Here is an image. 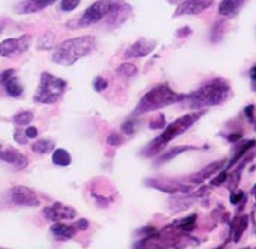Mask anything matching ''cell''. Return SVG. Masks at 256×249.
Segmentation results:
<instances>
[{"label": "cell", "mask_w": 256, "mask_h": 249, "mask_svg": "<svg viewBox=\"0 0 256 249\" xmlns=\"http://www.w3.org/2000/svg\"><path fill=\"white\" fill-rule=\"evenodd\" d=\"M95 44H97V40L92 36H82V37L66 40L55 49V53L52 55V60L56 65H62V66L75 65L78 60L88 56L95 49Z\"/></svg>", "instance_id": "cell-1"}, {"label": "cell", "mask_w": 256, "mask_h": 249, "mask_svg": "<svg viewBox=\"0 0 256 249\" xmlns=\"http://www.w3.org/2000/svg\"><path fill=\"white\" fill-rule=\"evenodd\" d=\"M184 98H186L184 94H177L176 91H173L165 84L164 85H157L152 90H149L141 98V101L135 107V115H142V113L160 110V109L167 107L170 104L179 103V101H182Z\"/></svg>", "instance_id": "cell-2"}, {"label": "cell", "mask_w": 256, "mask_h": 249, "mask_svg": "<svg viewBox=\"0 0 256 249\" xmlns=\"http://www.w3.org/2000/svg\"><path fill=\"white\" fill-rule=\"evenodd\" d=\"M202 115H203L202 112H201V113H199V112H193V113L184 115L183 117H179L176 122H173L171 125H168V126L163 131V134H161L158 138H155V139L142 151V154L146 155V157L155 155V154L160 153L171 139H174V138H177L179 135H182L183 132H186Z\"/></svg>", "instance_id": "cell-3"}, {"label": "cell", "mask_w": 256, "mask_h": 249, "mask_svg": "<svg viewBox=\"0 0 256 249\" xmlns=\"http://www.w3.org/2000/svg\"><path fill=\"white\" fill-rule=\"evenodd\" d=\"M230 94V85L224 79H214L208 82L206 85L201 87L198 91L186 96V98L190 101L192 109L203 107V106H217Z\"/></svg>", "instance_id": "cell-4"}, {"label": "cell", "mask_w": 256, "mask_h": 249, "mask_svg": "<svg viewBox=\"0 0 256 249\" xmlns=\"http://www.w3.org/2000/svg\"><path fill=\"white\" fill-rule=\"evenodd\" d=\"M66 87L68 84L62 78H57L49 72H43L40 87L34 96V101L43 104H53L57 100H60V97L66 91Z\"/></svg>", "instance_id": "cell-5"}, {"label": "cell", "mask_w": 256, "mask_h": 249, "mask_svg": "<svg viewBox=\"0 0 256 249\" xmlns=\"http://www.w3.org/2000/svg\"><path fill=\"white\" fill-rule=\"evenodd\" d=\"M116 9V2L113 0H98L94 5H91L82 15V18L78 22V27H88L92 24H97L104 17L111 14Z\"/></svg>", "instance_id": "cell-6"}, {"label": "cell", "mask_w": 256, "mask_h": 249, "mask_svg": "<svg viewBox=\"0 0 256 249\" xmlns=\"http://www.w3.org/2000/svg\"><path fill=\"white\" fill-rule=\"evenodd\" d=\"M9 201L15 205H22V207L40 205V199L36 195V192L27 186H14L9 191Z\"/></svg>", "instance_id": "cell-7"}, {"label": "cell", "mask_w": 256, "mask_h": 249, "mask_svg": "<svg viewBox=\"0 0 256 249\" xmlns=\"http://www.w3.org/2000/svg\"><path fill=\"white\" fill-rule=\"evenodd\" d=\"M44 215L50 221H62V220H72L78 215L76 210L71 205H65L60 202H55L50 207H46L43 210Z\"/></svg>", "instance_id": "cell-8"}, {"label": "cell", "mask_w": 256, "mask_h": 249, "mask_svg": "<svg viewBox=\"0 0 256 249\" xmlns=\"http://www.w3.org/2000/svg\"><path fill=\"white\" fill-rule=\"evenodd\" d=\"M214 0H184L177 6V11L174 12V17L180 15H199L203 11H206Z\"/></svg>", "instance_id": "cell-9"}, {"label": "cell", "mask_w": 256, "mask_h": 249, "mask_svg": "<svg viewBox=\"0 0 256 249\" xmlns=\"http://www.w3.org/2000/svg\"><path fill=\"white\" fill-rule=\"evenodd\" d=\"M0 84L5 85L6 93H8L11 97H14V98L21 97L22 93H24V88H22V85L19 84L18 78L15 77V71H14V69H8V71H5V72L0 74Z\"/></svg>", "instance_id": "cell-10"}, {"label": "cell", "mask_w": 256, "mask_h": 249, "mask_svg": "<svg viewBox=\"0 0 256 249\" xmlns=\"http://www.w3.org/2000/svg\"><path fill=\"white\" fill-rule=\"evenodd\" d=\"M157 47L155 41H148V40H139L136 43H133L126 52H125V57L128 59H135V57H144L148 56L154 52V49Z\"/></svg>", "instance_id": "cell-11"}, {"label": "cell", "mask_w": 256, "mask_h": 249, "mask_svg": "<svg viewBox=\"0 0 256 249\" xmlns=\"http://www.w3.org/2000/svg\"><path fill=\"white\" fill-rule=\"evenodd\" d=\"M0 160L12 164L15 169L22 170L28 166V158L18 150L14 148H6V150H0Z\"/></svg>", "instance_id": "cell-12"}, {"label": "cell", "mask_w": 256, "mask_h": 249, "mask_svg": "<svg viewBox=\"0 0 256 249\" xmlns=\"http://www.w3.org/2000/svg\"><path fill=\"white\" fill-rule=\"evenodd\" d=\"M56 2L57 0H25V2L18 5L17 12L18 14H34V12L46 9L47 6H50Z\"/></svg>", "instance_id": "cell-13"}, {"label": "cell", "mask_w": 256, "mask_h": 249, "mask_svg": "<svg viewBox=\"0 0 256 249\" xmlns=\"http://www.w3.org/2000/svg\"><path fill=\"white\" fill-rule=\"evenodd\" d=\"M50 230L57 239H72L76 234V231H78L76 226L65 224V223H60V221H56L50 227Z\"/></svg>", "instance_id": "cell-14"}, {"label": "cell", "mask_w": 256, "mask_h": 249, "mask_svg": "<svg viewBox=\"0 0 256 249\" xmlns=\"http://www.w3.org/2000/svg\"><path fill=\"white\" fill-rule=\"evenodd\" d=\"M243 0H221L218 6V12L222 17H233L238 12Z\"/></svg>", "instance_id": "cell-15"}, {"label": "cell", "mask_w": 256, "mask_h": 249, "mask_svg": "<svg viewBox=\"0 0 256 249\" xmlns=\"http://www.w3.org/2000/svg\"><path fill=\"white\" fill-rule=\"evenodd\" d=\"M14 55H21L18 38H8V40L0 43V56L9 57V56H14Z\"/></svg>", "instance_id": "cell-16"}, {"label": "cell", "mask_w": 256, "mask_h": 249, "mask_svg": "<svg viewBox=\"0 0 256 249\" xmlns=\"http://www.w3.org/2000/svg\"><path fill=\"white\" fill-rule=\"evenodd\" d=\"M222 161H215V163H211L209 166H206L203 170H201L198 174H195L193 177H192V180L195 182V183H201L202 180H205V179H208L211 174H214L217 170H219L221 167H222Z\"/></svg>", "instance_id": "cell-17"}, {"label": "cell", "mask_w": 256, "mask_h": 249, "mask_svg": "<svg viewBox=\"0 0 256 249\" xmlns=\"http://www.w3.org/2000/svg\"><path fill=\"white\" fill-rule=\"evenodd\" d=\"M149 186L155 188V189H160L165 193H176L179 191H189V188H184V186H180V185H174V183H158L157 180H146Z\"/></svg>", "instance_id": "cell-18"}, {"label": "cell", "mask_w": 256, "mask_h": 249, "mask_svg": "<svg viewBox=\"0 0 256 249\" xmlns=\"http://www.w3.org/2000/svg\"><path fill=\"white\" fill-rule=\"evenodd\" d=\"M52 161H53L56 166L65 167V166H69V164H71L72 157H71V154H69L66 150L57 148V150H55V153H53V155H52Z\"/></svg>", "instance_id": "cell-19"}, {"label": "cell", "mask_w": 256, "mask_h": 249, "mask_svg": "<svg viewBox=\"0 0 256 249\" xmlns=\"http://www.w3.org/2000/svg\"><path fill=\"white\" fill-rule=\"evenodd\" d=\"M55 148V142L50 139H38L31 145V150L37 154H47Z\"/></svg>", "instance_id": "cell-20"}, {"label": "cell", "mask_w": 256, "mask_h": 249, "mask_svg": "<svg viewBox=\"0 0 256 249\" xmlns=\"http://www.w3.org/2000/svg\"><path fill=\"white\" fill-rule=\"evenodd\" d=\"M193 148H195V147H173L171 150H168L167 153H164V154L160 157L158 163L161 164V163L170 161L171 158H174V157L179 155L180 153H184V151H189V150H193Z\"/></svg>", "instance_id": "cell-21"}, {"label": "cell", "mask_w": 256, "mask_h": 249, "mask_svg": "<svg viewBox=\"0 0 256 249\" xmlns=\"http://www.w3.org/2000/svg\"><path fill=\"white\" fill-rule=\"evenodd\" d=\"M53 46H55V34L50 31L44 33L37 43V49H40V50H50Z\"/></svg>", "instance_id": "cell-22"}, {"label": "cell", "mask_w": 256, "mask_h": 249, "mask_svg": "<svg viewBox=\"0 0 256 249\" xmlns=\"http://www.w3.org/2000/svg\"><path fill=\"white\" fill-rule=\"evenodd\" d=\"M33 119H34V115L31 112L25 110V112H19L14 116V123L18 126H25L28 123H31Z\"/></svg>", "instance_id": "cell-23"}, {"label": "cell", "mask_w": 256, "mask_h": 249, "mask_svg": "<svg viewBox=\"0 0 256 249\" xmlns=\"http://www.w3.org/2000/svg\"><path fill=\"white\" fill-rule=\"evenodd\" d=\"M117 74L120 77H125V78H132L135 74H138V68L132 63H122L117 68Z\"/></svg>", "instance_id": "cell-24"}, {"label": "cell", "mask_w": 256, "mask_h": 249, "mask_svg": "<svg viewBox=\"0 0 256 249\" xmlns=\"http://www.w3.org/2000/svg\"><path fill=\"white\" fill-rule=\"evenodd\" d=\"M79 3H81V0H62L60 8L65 12H72L79 6Z\"/></svg>", "instance_id": "cell-25"}, {"label": "cell", "mask_w": 256, "mask_h": 249, "mask_svg": "<svg viewBox=\"0 0 256 249\" xmlns=\"http://www.w3.org/2000/svg\"><path fill=\"white\" fill-rule=\"evenodd\" d=\"M253 145H255V141H249L247 144H244V145H243V147H241V148H240V150L236 153V155L233 157V160L230 161V164H228V166H233V164H234L237 160H240V157H243V154H244V153H246L249 148H250V147H253Z\"/></svg>", "instance_id": "cell-26"}, {"label": "cell", "mask_w": 256, "mask_h": 249, "mask_svg": "<svg viewBox=\"0 0 256 249\" xmlns=\"http://www.w3.org/2000/svg\"><path fill=\"white\" fill-rule=\"evenodd\" d=\"M246 226H247V217H241V218H240V221H238V226H237V229H236L234 242H238V239H240V236L243 234V231H244Z\"/></svg>", "instance_id": "cell-27"}, {"label": "cell", "mask_w": 256, "mask_h": 249, "mask_svg": "<svg viewBox=\"0 0 256 249\" xmlns=\"http://www.w3.org/2000/svg\"><path fill=\"white\" fill-rule=\"evenodd\" d=\"M18 40H19V52L25 53L28 50L30 44H31V36H22Z\"/></svg>", "instance_id": "cell-28"}, {"label": "cell", "mask_w": 256, "mask_h": 249, "mask_svg": "<svg viewBox=\"0 0 256 249\" xmlns=\"http://www.w3.org/2000/svg\"><path fill=\"white\" fill-rule=\"evenodd\" d=\"M94 88H95V91H104L106 88H107V81L103 78V77H97L95 79H94Z\"/></svg>", "instance_id": "cell-29"}, {"label": "cell", "mask_w": 256, "mask_h": 249, "mask_svg": "<svg viewBox=\"0 0 256 249\" xmlns=\"http://www.w3.org/2000/svg\"><path fill=\"white\" fill-rule=\"evenodd\" d=\"M164 126H165V119H164L163 115L157 116V119H154V120L149 123V128H151V129H158V128H164Z\"/></svg>", "instance_id": "cell-30"}, {"label": "cell", "mask_w": 256, "mask_h": 249, "mask_svg": "<svg viewBox=\"0 0 256 249\" xmlns=\"http://www.w3.org/2000/svg\"><path fill=\"white\" fill-rule=\"evenodd\" d=\"M107 144L109 145H113V147H117V145H122L123 144V138L122 135H117V134H113L107 138Z\"/></svg>", "instance_id": "cell-31"}, {"label": "cell", "mask_w": 256, "mask_h": 249, "mask_svg": "<svg viewBox=\"0 0 256 249\" xmlns=\"http://www.w3.org/2000/svg\"><path fill=\"white\" fill-rule=\"evenodd\" d=\"M195 220H196V215H189L187 218H184V220H180L177 224H179L182 229H186V230H189V229L192 227V224L195 223Z\"/></svg>", "instance_id": "cell-32"}, {"label": "cell", "mask_w": 256, "mask_h": 249, "mask_svg": "<svg viewBox=\"0 0 256 249\" xmlns=\"http://www.w3.org/2000/svg\"><path fill=\"white\" fill-rule=\"evenodd\" d=\"M14 138H15V141L18 142V144H27V141H28V136L25 135V132H22L21 129H17L15 131V135H14Z\"/></svg>", "instance_id": "cell-33"}, {"label": "cell", "mask_w": 256, "mask_h": 249, "mask_svg": "<svg viewBox=\"0 0 256 249\" xmlns=\"http://www.w3.org/2000/svg\"><path fill=\"white\" fill-rule=\"evenodd\" d=\"M122 129H123V132H125L126 135H133V131H135L133 122H126V123H123V125H122Z\"/></svg>", "instance_id": "cell-34"}, {"label": "cell", "mask_w": 256, "mask_h": 249, "mask_svg": "<svg viewBox=\"0 0 256 249\" xmlns=\"http://www.w3.org/2000/svg\"><path fill=\"white\" fill-rule=\"evenodd\" d=\"M225 179H227V173L222 172L218 177H215V179L212 180V185H214V186H219V185H222V183L225 182Z\"/></svg>", "instance_id": "cell-35"}, {"label": "cell", "mask_w": 256, "mask_h": 249, "mask_svg": "<svg viewBox=\"0 0 256 249\" xmlns=\"http://www.w3.org/2000/svg\"><path fill=\"white\" fill-rule=\"evenodd\" d=\"M25 135H27L28 138H37L38 131H37V128H36V126H28V128H27V131H25Z\"/></svg>", "instance_id": "cell-36"}, {"label": "cell", "mask_w": 256, "mask_h": 249, "mask_svg": "<svg viewBox=\"0 0 256 249\" xmlns=\"http://www.w3.org/2000/svg\"><path fill=\"white\" fill-rule=\"evenodd\" d=\"M241 198H243V192H236V193H233V195L230 196V202H231V204H237Z\"/></svg>", "instance_id": "cell-37"}, {"label": "cell", "mask_w": 256, "mask_h": 249, "mask_svg": "<svg viewBox=\"0 0 256 249\" xmlns=\"http://www.w3.org/2000/svg\"><path fill=\"white\" fill-rule=\"evenodd\" d=\"M75 226H76V229H78V230H85V229H88V221H87V220H84V218H81V220H79V221H78Z\"/></svg>", "instance_id": "cell-38"}, {"label": "cell", "mask_w": 256, "mask_h": 249, "mask_svg": "<svg viewBox=\"0 0 256 249\" xmlns=\"http://www.w3.org/2000/svg\"><path fill=\"white\" fill-rule=\"evenodd\" d=\"M252 110H253V106H247V107H246V110H244V112H246V115H247V117H249L250 120H252Z\"/></svg>", "instance_id": "cell-39"}, {"label": "cell", "mask_w": 256, "mask_h": 249, "mask_svg": "<svg viewBox=\"0 0 256 249\" xmlns=\"http://www.w3.org/2000/svg\"><path fill=\"white\" fill-rule=\"evenodd\" d=\"M5 25H6V22H0V34L3 33V30H5Z\"/></svg>", "instance_id": "cell-40"}, {"label": "cell", "mask_w": 256, "mask_h": 249, "mask_svg": "<svg viewBox=\"0 0 256 249\" xmlns=\"http://www.w3.org/2000/svg\"><path fill=\"white\" fill-rule=\"evenodd\" d=\"M238 138H241V135H238V134H237L236 136H230L228 139H230V141H236V139H238Z\"/></svg>", "instance_id": "cell-41"}]
</instances>
